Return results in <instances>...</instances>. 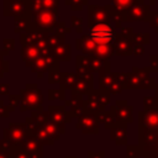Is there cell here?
I'll list each match as a JSON object with an SVG mask.
<instances>
[{"label": "cell", "mask_w": 158, "mask_h": 158, "mask_svg": "<svg viewBox=\"0 0 158 158\" xmlns=\"http://www.w3.org/2000/svg\"><path fill=\"white\" fill-rule=\"evenodd\" d=\"M30 4V11L31 12H38L43 10V0H28Z\"/></svg>", "instance_id": "ab89813d"}, {"label": "cell", "mask_w": 158, "mask_h": 158, "mask_svg": "<svg viewBox=\"0 0 158 158\" xmlns=\"http://www.w3.org/2000/svg\"><path fill=\"white\" fill-rule=\"evenodd\" d=\"M107 22H110L116 30H120V28L122 27V22H123V20H122V15L116 14V12H111L110 16H109Z\"/></svg>", "instance_id": "e575fe53"}, {"label": "cell", "mask_w": 158, "mask_h": 158, "mask_svg": "<svg viewBox=\"0 0 158 158\" xmlns=\"http://www.w3.org/2000/svg\"><path fill=\"white\" fill-rule=\"evenodd\" d=\"M46 32H41L37 30H27L26 32L20 35V43L22 47H30L36 46L37 42L43 37Z\"/></svg>", "instance_id": "7402d4cb"}, {"label": "cell", "mask_w": 158, "mask_h": 158, "mask_svg": "<svg viewBox=\"0 0 158 158\" xmlns=\"http://www.w3.org/2000/svg\"><path fill=\"white\" fill-rule=\"evenodd\" d=\"M11 147H12V146H11L7 141H5L4 138H1V139H0V152H2V153H6V154H7V153H9V151L11 149Z\"/></svg>", "instance_id": "7dc6e473"}, {"label": "cell", "mask_w": 158, "mask_h": 158, "mask_svg": "<svg viewBox=\"0 0 158 158\" xmlns=\"http://www.w3.org/2000/svg\"><path fill=\"white\" fill-rule=\"evenodd\" d=\"M16 1H22V0H16Z\"/></svg>", "instance_id": "11a10c76"}, {"label": "cell", "mask_w": 158, "mask_h": 158, "mask_svg": "<svg viewBox=\"0 0 158 158\" xmlns=\"http://www.w3.org/2000/svg\"><path fill=\"white\" fill-rule=\"evenodd\" d=\"M46 40H47V43H48L49 48H53V47H56L58 44H62V43H65V37H60L54 32L46 33Z\"/></svg>", "instance_id": "f546056e"}, {"label": "cell", "mask_w": 158, "mask_h": 158, "mask_svg": "<svg viewBox=\"0 0 158 158\" xmlns=\"http://www.w3.org/2000/svg\"><path fill=\"white\" fill-rule=\"evenodd\" d=\"M110 138L115 141L117 146L126 144L127 143V125L116 123L112 128H110Z\"/></svg>", "instance_id": "ffe728a7"}, {"label": "cell", "mask_w": 158, "mask_h": 158, "mask_svg": "<svg viewBox=\"0 0 158 158\" xmlns=\"http://www.w3.org/2000/svg\"><path fill=\"white\" fill-rule=\"evenodd\" d=\"M96 43L86 35H83L81 37H79L78 40H75V48L78 51L81 52L83 56H94L95 48H96Z\"/></svg>", "instance_id": "ac0fdd59"}, {"label": "cell", "mask_w": 158, "mask_h": 158, "mask_svg": "<svg viewBox=\"0 0 158 158\" xmlns=\"http://www.w3.org/2000/svg\"><path fill=\"white\" fill-rule=\"evenodd\" d=\"M67 158H77V157H74V156H73V157H67Z\"/></svg>", "instance_id": "db71d44e"}, {"label": "cell", "mask_w": 158, "mask_h": 158, "mask_svg": "<svg viewBox=\"0 0 158 158\" xmlns=\"http://www.w3.org/2000/svg\"><path fill=\"white\" fill-rule=\"evenodd\" d=\"M115 80H116V73L110 72V73L102 74L99 78V86H100V89L109 90L112 86V84L115 83Z\"/></svg>", "instance_id": "83f0119b"}, {"label": "cell", "mask_w": 158, "mask_h": 158, "mask_svg": "<svg viewBox=\"0 0 158 158\" xmlns=\"http://www.w3.org/2000/svg\"><path fill=\"white\" fill-rule=\"evenodd\" d=\"M64 4L69 6L72 11H80L85 5H88V0H64Z\"/></svg>", "instance_id": "1f68e13d"}, {"label": "cell", "mask_w": 158, "mask_h": 158, "mask_svg": "<svg viewBox=\"0 0 158 158\" xmlns=\"http://www.w3.org/2000/svg\"><path fill=\"white\" fill-rule=\"evenodd\" d=\"M7 157H9V158H31L20 146H17V147H11V149H10L9 153H7Z\"/></svg>", "instance_id": "836d02e7"}, {"label": "cell", "mask_w": 158, "mask_h": 158, "mask_svg": "<svg viewBox=\"0 0 158 158\" xmlns=\"http://www.w3.org/2000/svg\"><path fill=\"white\" fill-rule=\"evenodd\" d=\"M10 85L9 83H1L0 84V95H9Z\"/></svg>", "instance_id": "f907efd6"}, {"label": "cell", "mask_w": 158, "mask_h": 158, "mask_svg": "<svg viewBox=\"0 0 158 158\" xmlns=\"http://www.w3.org/2000/svg\"><path fill=\"white\" fill-rule=\"evenodd\" d=\"M41 51L40 48H37L36 46H30V47H22L20 51V56L21 59L25 62V65L30 68V65L41 56Z\"/></svg>", "instance_id": "cb8c5ba5"}, {"label": "cell", "mask_w": 158, "mask_h": 158, "mask_svg": "<svg viewBox=\"0 0 158 158\" xmlns=\"http://www.w3.org/2000/svg\"><path fill=\"white\" fill-rule=\"evenodd\" d=\"M60 21L58 10L43 9L38 12H31L30 15V27L28 30H37L46 33L54 32L56 26Z\"/></svg>", "instance_id": "6da1fadb"}, {"label": "cell", "mask_w": 158, "mask_h": 158, "mask_svg": "<svg viewBox=\"0 0 158 158\" xmlns=\"http://www.w3.org/2000/svg\"><path fill=\"white\" fill-rule=\"evenodd\" d=\"M70 31H72L70 27H67L64 21H59L58 25H57L56 28H54V33H57V35L60 36V37H65V35H67V33H70Z\"/></svg>", "instance_id": "8d00e7d4"}, {"label": "cell", "mask_w": 158, "mask_h": 158, "mask_svg": "<svg viewBox=\"0 0 158 158\" xmlns=\"http://www.w3.org/2000/svg\"><path fill=\"white\" fill-rule=\"evenodd\" d=\"M2 138L12 147L21 146L22 141L27 136V126L25 122H10L9 126L2 130Z\"/></svg>", "instance_id": "52a82bcc"}, {"label": "cell", "mask_w": 158, "mask_h": 158, "mask_svg": "<svg viewBox=\"0 0 158 158\" xmlns=\"http://www.w3.org/2000/svg\"><path fill=\"white\" fill-rule=\"evenodd\" d=\"M83 25V20L80 19V17H78V16H72L70 17V28H80V27H83L81 26Z\"/></svg>", "instance_id": "bcb514c9"}, {"label": "cell", "mask_w": 158, "mask_h": 158, "mask_svg": "<svg viewBox=\"0 0 158 158\" xmlns=\"http://www.w3.org/2000/svg\"><path fill=\"white\" fill-rule=\"evenodd\" d=\"M60 67V62L58 59H56L51 53L48 54H41L31 65L30 69L32 73H35L38 78H42L43 74L49 70H54V69H59Z\"/></svg>", "instance_id": "ba28073f"}, {"label": "cell", "mask_w": 158, "mask_h": 158, "mask_svg": "<svg viewBox=\"0 0 158 158\" xmlns=\"http://www.w3.org/2000/svg\"><path fill=\"white\" fill-rule=\"evenodd\" d=\"M154 78L149 77V69L146 68H137L133 67L132 70L127 75V81L125 85V89H154L156 86Z\"/></svg>", "instance_id": "277c9868"}, {"label": "cell", "mask_w": 158, "mask_h": 158, "mask_svg": "<svg viewBox=\"0 0 158 158\" xmlns=\"http://www.w3.org/2000/svg\"><path fill=\"white\" fill-rule=\"evenodd\" d=\"M7 106H9L10 111H15V109L20 106V95L19 94L9 95V105Z\"/></svg>", "instance_id": "f35d334b"}, {"label": "cell", "mask_w": 158, "mask_h": 158, "mask_svg": "<svg viewBox=\"0 0 158 158\" xmlns=\"http://www.w3.org/2000/svg\"><path fill=\"white\" fill-rule=\"evenodd\" d=\"M51 54L59 62H69L72 58V46L69 43H62L51 48Z\"/></svg>", "instance_id": "603a6c76"}, {"label": "cell", "mask_w": 158, "mask_h": 158, "mask_svg": "<svg viewBox=\"0 0 158 158\" xmlns=\"http://www.w3.org/2000/svg\"><path fill=\"white\" fill-rule=\"evenodd\" d=\"M60 78H62V72L59 69H54V70L48 72V83L49 84H59Z\"/></svg>", "instance_id": "74e56055"}, {"label": "cell", "mask_w": 158, "mask_h": 158, "mask_svg": "<svg viewBox=\"0 0 158 158\" xmlns=\"http://www.w3.org/2000/svg\"><path fill=\"white\" fill-rule=\"evenodd\" d=\"M94 80H86V79H80L78 78L75 85L70 90V95H90L94 91Z\"/></svg>", "instance_id": "44dd1931"}, {"label": "cell", "mask_w": 158, "mask_h": 158, "mask_svg": "<svg viewBox=\"0 0 158 158\" xmlns=\"http://www.w3.org/2000/svg\"><path fill=\"white\" fill-rule=\"evenodd\" d=\"M43 7L47 10H58L59 0H43Z\"/></svg>", "instance_id": "7bdbcfd3"}, {"label": "cell", "mask_w": 158, "mask_h": 158, "mask_svg": "<svg viewBox=\"0 0 158 158\" xmlns=\"http://www.w3.org/2000/svg\"><path fill=\"white\" fill-rule=\"evenodd\" d=\"M88 158H105V152L100 151V152H88Z\"/></svg>", "instance_id": "c3c4849f"}, {"label": "cell", "mask_w": 158, "mask_h": 158, "mask_svg": "<svg viewBox=\"0 0 158 158\" xmlns=\"http://www.w3.org/2000/svg\"><path fill=\"white\" fill-rule=\"evenodd\" d=\"M19 95H20V111L21 112H25L27 110L43 111L42 110L43 95L36 83H27Z\"/></svg>", "instance_id": "7a4b0ae2"}, {"label": "cell", "mask_w": 158, "mask_h": 158, "mask_svg": "<svg viewBox=\"0 0 158 158\" xmlns=\"http://www.w3.org/2000/svg\"><path fill=\"white\" fill-rule=\"evenodd\" d=\"M78 80V75L75 73H72V72H65V73H62V78H60V81H59V86L60 89H73V86L75 85Z\"/></svg>", "instance_id": "484cf974"}, {"label": "cell", "mask_w": 158, "mask_h": 158, "mask_svg": "<svg viewBox=\"0 0 158 158\" xmlns=\"http://www.w3.org/2000/svg\"><path fill=\"white\" fill-rule=\"evenodd\" d=\"M149 26L154 30V32L158 33V11H152L149 16Z\"/></svg>", "instance_id": "b9f144b4"}, {"label": "cell", "mask_w": 158, "mask_h": 158, "mask_svg": "<svg viewBox=\"0 0 158 158\" xmlns=\"http://www.w3.org/2000/svg\"><path fill=\"white\" fill-rule=\"evenodd\" d=\"M75 74L78 75V78L80 79H86V80H94V75L93 73L86 68V67H75Z\"/></svg>", "instance_id": "d590c367"}, {"label": "cell", "mask_w": 158, "mask_h": 158, "mask_svg": "<svg viewBox=\"0 0 158 158\" xmlns=\"http://www.w3.org/2000/svg\"><path fill=\"white\" fill-rule=\"evenodd\" d=\"M30 14L25 15V16H20V17H16L15 19V22H14V32L15 33H23L28 30L30 27Z\"/></svg>", "instance_id": "4316f807"}, {"label": "cell", "mask_w": 158, "mask_h": 158, "mask_svg": "<svg viewBox=\"0 0 158 158\" xmlns=\"http://www.w3.org/2000/svg\"><path fill=\"white\" fill-rule=\"evenodd\" d=\"M48 115H49V118L59 126H65V123L70 122L72 120L65 106H62V105H51L48 107Z\"/></svg>", "instance_id": "2e32d148"}, {"label": "cell", "mask_w": 158, "mask_h": 158, "mask_svg": "<svg viewBox=\"0 0 158 158\" xmlns=\"http://www.w3.org/2000/svg\"><path fill=\"white\" fill-rule=\"evenodd\" d=\"M142 2H144V0H109L107 5L110 6L111 12H116V14L122 15L130 7L138 5V4H142Z\"/></svg>", "instance_id": "d6986e66"}, {"label": "cell", "mask_w": 158, "mask_h": 158, "mask_svg": "<svg viewBox=\"0 0 158 158\" xmlns=\"http://www.w3.org/2000/svg\"><path fill=\"white\" fill-rule=\"evenodd\" d=\"M114 46V51L116 56H121V57H127L133 54V44L130 40V37L122 36V35H117L116 40L112 43Z\"/></svg>", "instance_id": "e0dca14e"}, {"label": "cell", "mask_w": 158, "mask_h": 158, "mask_svg": "<svg viewBox=\"0 0 158 158\" xmlns=\"http://www.w3.org/2000/svg\"><path fill=\"white\" fill-rule=\"evenodd\" d=\"M2 44H4V48L5 51H7L9 53L15 48V40L14 38H4L2 41Z\"/></svg>", "instance_id": "ee69618b"}, {"label": "cell", "mask_w": 158, "mask_h": 158, "mask_svg": "<svg viewBox=\"0 0 158 158\" xmlns=\"http://www.w3.org/2000/svg\"><path fill=\"white\" fill-rule=\"evenodd\" d=\"M131 42L133 46H143V44H149L151 43V36L147 32H138L131 36Z\"/></svg>", "instance_id": "f1b7e54d"}, {"label": "cell", "mask_w": 158, "mask_h": 158, "mask_svg": "<svg viewBox=\"0 0 158 158\" xmlns=\"http://www.w3.org/2000/svg\"><path fill=\"white\" fill-rule=\"evenodd\" d=\"M9 54L10 53L7 51H5V49L0 51V79L4 77L5 73H9V70H10V62L4 59V57L9 56Z\"/></svg>", "instance_id": "4dcf8cb0"}, {"label": "cell", "mask_w": 158, "mask_h": 158, "mask_svg": "<svg viewBox=\"0 0 158 158\" xmlns=\"http://www.w3.org/2000/svg\"><path fill=\"white\" fill-rule=\"evenodd\" d=\"M2 14L6 17H20L30 14L28 0L16 1V0H4L2 2Z\"/></svg>", "instance_id": "8fae6325"}, {"label": "cell", "mask_w": 158, "mask_h": 158, "mask_svg": "<svg viewBox=\"0 0 158 158\" xmlns=\"http://www.w3.org/2000/svg\"><path fill=\"white\" fill-rule=\"evenodd\" d=\"M151 6L147 2H142L135 5L126 10L122 14V20L126 22H136V21H149L151 16Z\"/></svg>", "instance_id": "30bf717a"}, {"label": "cell", "mask_w": 158, "mask_h": 158, "mask_svg": "<svg viewBox=\"0 0 158 158\" xmlns=\"http://www.w3.org/2000/svg\"><path fill=\"white\" fill-rule=\"evenodd\" d=\"M99 121L94 114L84 112L81 116L78 117L77 128L81 131L83 135H98L100 131Z\"/></svg>", "instance_id": "4fadbf2b"}, {"label": "cell", "mask_w": 158, "mask_h": 158, "mask_svg": "<svg viewBox=\"0 0 158 158\" xmlns=\"http://www.w3.org/2000/svg\"><path fill=\"white\" fill-rule=\"evenodd\" d=\"M144 53H146V51H144V47L143 46H133V54L136 57L143 56Z\"/></svg>", "instance_id": "681fc988"}, {"label": "cell", "mask_w": 158, "mask_h": 158, "mask_svg": "<svg viewBox=\"0 0 158 158\" xmlns=\"http://www.w3.org/2000/svg\"><path fill=\"white\" fill-rule=\"evenodd\" d=\"M75 67H86L91 73H99V75L110 73V60L100 59L95 56H77Z\"/></svg>", "instance_id": "8992f818"}, {"label": "cell", "mask_w": 158, "mask_h": 158, "mask_svg": "<svg viewBox=\"0 0 158 158\" xmlns=\"http://www.w3.org/2000/svg\"><path fill=\"white\" fill-rule=\"evenodd\" d=\"M133 107L128 105L126 100H117L112 106H110V114L114 116L117 123H131L133 121L132 115Z\"/></svg>", "instance_id": "9c48e42d"}, {"label": "cell", "mask_w": 158, "mask_h": 158, "mask_svg": "<svg viewBox=\"0 0 158 158\" xmlns=\"http://www.w3.org/2000/svg\"><path fill=\"white\" fill-rule=\"evenodd\" d=\"M117 35H118V30H116L107 21L90 27L88 32V36L96 44H112Z\"/></svg>", "instance_id": "5b68a950"}, {"label": "cell", "mask_w": 158, "mask_h": 158, "mask_svg": "<svg viewBox=\"0 0 158 158\" xmlns=\"http://www.w3.org/2000/svg\"><path fill=\"white\" fill-rule=\"evenodd\" d=\"M111 14L109 5H88V27L106 22Z\"/></svg>", "instance_id": "7c38bea8"}, {"label": "cell", "mask_w": 158, "mask_h": 158, "mask_svg": "<svg viewBox=\"0 0 158 158\" xmlns=\"http://www.w3.org/2000/svg\"><path fill=\"white\" fill-rule=\"evenodd\" d=\"M114 54H115V51H114L112 44H98L95 48V52H94L95 57L104 59V60H109L110 57Z\"/></svg>", "instance_id": "d4e9b609"}, {"label": "cell", "mask_w": 158, "mask_h": 158, "mask_svg": "<svg viewBox=\"0 0 158 158\" xmlns=\"http://www.w3.org/2000/svg\"><path fill=\"white\" fill-rule=\"evenodd\" d=\"M10 109L7 105H5V102L2 100H0V117H5L7 118L10 116Z\"/></svg>", "instance_id": "f6af8a7d"}, {"label": "cell", "mask_w": 158, "mask_h": 158, "mask_svg": "<svg viewBox=\"0 0 158 158\" xmlns=\"http://www.w3.org/2000/svg\"><path fill=\"white\" fill-rule=\"evenodd\" d=\"M31 158H43V151H42V144L38 142L36 137L32 135H27L26 138L22 141L20 146Z\"/></svg>", "instance_id": "5bb4252c"}, {"label": "cell", "mask_w": 158, "mask_h": 158, "mask_svg": "<svg viewBox=\"0 0 158 158\" xmlns=\"http://www.w3.org/2000/svg\"><path fill=\"white\" fill-rule=\"evenodd\" d=\"M138 147L144 158H158V126L152 130L138 128Z\"/></svg>", "instance_id": "3957f363"}, {"label": "cell", "mask_w": 158, "mask_h": 158, "mask_svg": "<svg viewBox=\"0 0 158 158\" xmlns=\"http://www.w3.org/2000/svg\"><path fill=\"white\" fill-rule=\"evenodd\" d=\"M0 158H9V157H7V154H6V153L0 152Z\"/></svg>", "instance_id": "f5cc1de1"}, {"label": "cell", "mask_w": 158, "mask_h": 158, "mask_svg": "<svg viewBox=\"0 0 158 158\" xmlns=\"http://www.w3.org/2000/svg\"><path fill=\"white\" fill-rule=\"evenodd\" d=\"M48 100H65V90L64 89H49L48 90Z\"/></svg>", "instance_id": "d6a6232c"}, {"label": "cell", "mask_w": 158, "mask_h": 158, "mask_svg": "<svg viewBox=\"0 0 158 158\" xmlns=\"http://www.w3.org/2000/svg\"><path fill=\"white\" fill-rule=\"evenodd\" d=\"M147 1H148V5L149 6H152V5H154L157 2V0H147ZM144 2H146V0H144Z\"/></svg>", "instance_id": "816d5d0a"}, {"label": "cell", "mask_w": 158, "mask_h": 158, "mask_svg": "<svg viewBox=\"0 0 158 158\" xmlns=\"http://www.w3.org/2000/svg\"><path fill=\"white\" fill-rule=\"evenodd\" d=\"M149 73H158V54L149 56Z\"/></svg>", "instance_id": "60d3db41"}, {"label": "cell", "mask_w": 158, "mask_h": 158, "mask_svg": "<svg viewBox=\"0 0 158 158\" xmlns=\"http://www.w3.org/2000/svg\"><path fill=\"white\" fill-rule=\"evenodd\" d=\"M64 106L70 117H79L85 112V100L80 95H70V99L65 100Z\"/></svg>", "instance_id": "9a60e30c"}]
</instances>
